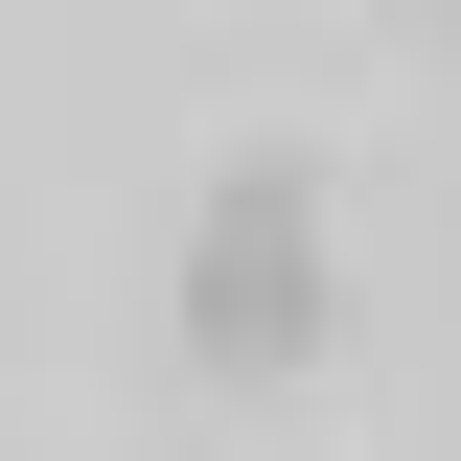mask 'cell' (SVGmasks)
Here are the masks:
<instances>
[{"instance_id": "obj_1", "label": "cell", "mask_w": 461, "mask_h": 461, "mask_svg": "<svg viewBox=\"0 0 461 461\" xmlns=\"http://www.w3.org/2000/svg\"><path fill=\"white\" fill-rule=\"evenodd\" d=\"M346 277H323V185L300 162H230L208 208H185V369L208 393H277V369H323Z\"/></svg>"}]
</instances>
